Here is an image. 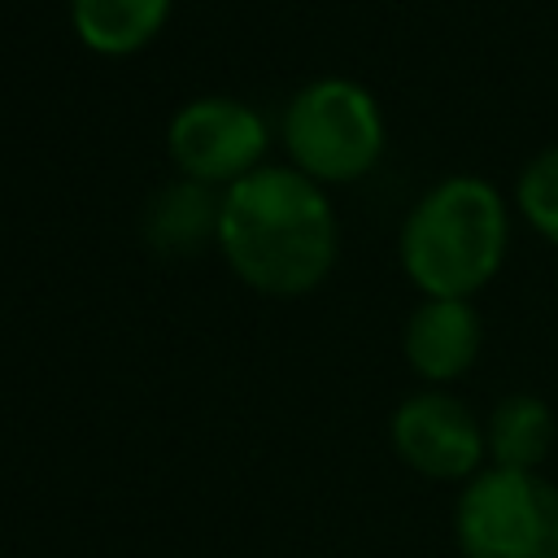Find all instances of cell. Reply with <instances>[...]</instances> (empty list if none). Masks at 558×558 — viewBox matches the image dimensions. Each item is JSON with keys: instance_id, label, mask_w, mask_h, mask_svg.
Wrapping results in <instances>:
<instances>
[{"instance_id": "1", "label": "cell", "mask_w": 558, "mask_h": 558, "mask_svg": "<svg viewBox=\"0 0 558 558\" xmlns=\"http://www.w3.org/2000/svg\"><path fill=\"white\" fill-rule=\"evenodd\" d=\"M218 240L231 270L270 296L310 292L336 262L327 196L296 170H253L235 179L218 209Z\"/></svg>"}, {"instance_id": "10", "label": "cell", "mask_w": 558, "mask_h": 558, "mask_svg": "<svg viewBox=\"0 0 558 558\" xmlns=\"http://www.w3.org/2000/svg\"><path fill=\"white\" fill-rule=\"evenodd\" d=\"M209 227H214V214H209V201L196 183L170 187L153 205V218H148V231L161 248H196Z\"/></svg>"}, {"instance_id": "5", "label": "cell", "mask_w": 558, "mask_h": 558, "mask_svg": "<svg viewBox=\"0 0 558 558\" xmlns=\"http://www.w3.org/2000/svg\"><path fill=\"white\" fill-rule=\"evenodd\" d=\"M392 449L427 480H475L488 453L484 427L449 392H414L392 410Z\"/></svg>"}, {"instance_id": "6", "label": "cell", "mask_w": 558, "mask_h": 558, "mask_svg": "<svg viewBox=\"0 0 558 558\" xmlns=\"http://www.w3.org/2000/svg\"><path fill=\"white\" fill-rule=\"evenodd\" d=\"M266 148V126L253 109L235 105V100H192L174 122H170V153L174 161L201 179H244L248 166L262 157Z\"/></svg>"}, {"instance_id": "11", "label": "cell", "mask_w": 558, "mask_h": 558, "mask_svg": "<svg viewBox=\"0 0 558 558\" xmlns=\"http://www.w3.org/2000/svg\"><path fill=\"white\" fill-rule=\"evenodd\" d=\"M514 201H519L523 218H527L549 244H558V144H554V148H541V153L519 170Z\"/></svg>"}, {"instance_id": "4", "label": "cell", "mask_w": 558, "mask_h": 558, "mask_svg": "<svg viewBox=\"0 0 558 558\" xmlns=\"http://www.w3.org/2000/svg\"><path fill=\"white\" fill-rule=\"evenodd\" d=\"M283 140L305 174L344 183L379 161L384 118L366 87L349 78H323L288 105Z\"/></svg>"}, {"instance_id": "2", "label": "cell", "mask_w": 558, "mask_h": 558, "mask_svg": "<svg viewBox=\"0 0 558 558\" xmlns=\"http://www.w3.org/2000/svg\"><path fill=\"white\" fill-rule=\"evenodd\" d=\"M506 201L480 174L436 183L401 227V266L436 301H466L506 262Z\"/></svg>"}, {"instance_id": "7", "label": "cell", "mask_w": 558, "mask_h": 558, "mask_svg": "<svg viewBox=\"0 0 558 558\" xmlns=\"http://www.w3.org/2000/svg\"><path fill=\"white\" fill-rule=\"evenodd\" d=\"M480 353V314L471 301H436L427 296L405 323V362L414 375L432 384H449L471 371Z\"/></svg>"}, {"instance_id": "3", "label": "cell", "mask_w": 558, "mask_h": 558, "mask_svg": "<svg viewBox=\"0 0 558 558\" xmlns=\"http://www.w3.org/2000/svg\"><path fill=\"white\" fill-rule=\"evenodd\" d=\"M453 532L462 558H558V484L488 466L466 480Z\"/></svg>"}, {"instance_id": "8", "label": "cell", "mask_w": 558, "mask_h": 558, "mask_svg": "<svg viewBox=\"0 0 558 558\" xmlns=\"http://www.w3.org/2000/svg\"><path fill=\"white\" fill-rule=\"evenodd\" d=\"M484 440H488V458L493 466H506V471H536L554 445V414L541 397L532 392H510L493 405L488 414V427H484Z\"/></svg>"}, {"instance_id": "9", "label": "cell", "mask_w": 558, "mask_h": 558, "mask_svg": "<svg viewBox=\"0 0 558 558\" xmlns=\"http://www.w3.org/2000/svg\"><path fill=\"white\" fill-rule=\"evenodd\" d=\"M70 13L87 48L118 57L135 52L161 31L170 0H70Z\"/></svg>"}]
</instances>
